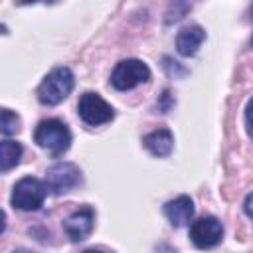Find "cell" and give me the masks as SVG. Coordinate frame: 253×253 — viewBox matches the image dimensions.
I'll use <instances>...</instances> for the list:
<instances>
[{
  "mask_svg": "<svg viewBox=\"0 0 253 253\" xmlns=\"http://www.w3.org/2000/svg\"><path fill=\"white\" fill-rule=\"evenodd\" d=\"M34 140L51 156H61L71 146V130L59 119H43L34 130Z\"/></svg>",
  "mask_w": 253,
  "mask_h": 253,
  "instance_id": "obj_1",
  "label": "cell"
},
{
  "mask_svg": "<svg viewBox=\"0 0 253 253\" xmlns=\"http://www.w3.org/2000/svg\"><path fill=\"white\" fill-rule=\"evenodd\" d=\"M75 85V77L71 73L69 67H55L51 69L43 81L38 87V99L42 105H59L61 101H65L69 97V93L73 91Z\"/></svg>",
  "mask_w": 253,
  "mask_h": 253,
  "instance_id": "obj_2",
  "label": "cell"
},
{
  "mask_svg": "<svg viewBox=\"0 0 253 253\" xmlns=\"http://www.w3.org/2000/svg\"><path fill=\"white\" fill-rule=\"evenodd\" d=\"M45 194H47V186L42 180L26 176L14 184L10 202L14 208H18L22 211H36L42 208Z\"/></svg>",
  "mask_w": 253,
  "mask_h": 253,
  "instance_id": "obj_3",
  "label": "cell"
},
{
  "mask_svg": "<svg viewBox=\"0 0 253 253\" xmlns=\"http://www.w3.org/2000/svg\"><path fill=\"white\" fill-rule=\"evenodd\" d=\"M150 79V69L140 59H123L115 65L111 73V85L119 91L134 89L140 83H146Z\"/></svg>",
  "mask_w": 253,
  "mask_h": 253,
  "instance_id": "obj_4",
  "label": "cell"
},
{
  "mask_svg": "<svg viewBox=\"0 0 253 253\" xmlns=\"http://www.w3.org/2000/svg\"><path fill=\"white\" fill-rule=\"evenodd\" d=\"M81 180H83L81 170L73 162H55L45 172V186L55 196L71 192L81 184Z\"/></svg>",
  "mask_w": 253,
  "mask_h": 253,
  "instance_id": "obj_5",
  "label": "cell"
},
{
  "mask_svg": "<svg viewBox=\"0 0 253 253\" xmlns=\"http://www.w3.org/2000/svg\"><path fill=\"white\" fill-rule=\"evenodd\" d=\"M77 113L81 117V121L89 126H99V125H105V123H111L113 117H115V111L113 107L97 93L93 91H87L79 97V103H77Z\"/></svg>",
  "mask_w": 253,
  "mask_h": 253,
  "instance_id": "obj_6",
  "label": "cell"
},
{
  "mask_svg": "<svg viewBox=\"0 0 253 253\" xmlns=\"http://www.w3.org/2000/svg\"><path fill=\"white\" fill-rule=\"evenodd\" d=\"M190 239L198 249L215 247L223 239V223L213 215L198 217L190 225Z\"/></svg>",
  "mask_w": 253,
  "mask_h": 253,
  "instance_id": "obj_7",
  "label": "cell"
},
{
  "mask_svg": "<svg viewBox=\"0 0 253 253\" xmlns=\"http://www.w3.org/2000/svg\"><path fill=\"white\" fill-rule=\"evenodd\" d=\"M93 227H95V211H93L91 206H83V208L75 210L63 221V229H65L67 237L73 243H79V241L87 239L91 235Z\"/></svg>",
  "mask_w": 253,
  "mask_h": 253,
  "instance_id": "obj_8",
  "label": "cell"
},
{
  "mask_svg": "<svg viewBox=\"0 0 253 253\" xmlns=\"http://www.w3.org/2000/svg\"><path fill=\"white\" fill-rule=\"evenodd\" d=\"M194 211H196L194 202L186 194H182V196H178V198H174V200L164 204V215L174 227H182V225L190 223L192 217H194Z\"/></svg>",
  "mask_w": 253,
  "mask_h": 253,
  "instance_id": "obj_9",
  "label": "cell"
},
{
  "mask_svg": "<svg viewBox=\"0 0 253 253\" xmlns=\"http://www.w3.org/2000/svg\"><path fill=\"white\" fill-rule=\"evenodd\" d=\"M204 40H206V30L202 26H198V24L186 26L176 36V49H178L180 55L190 57V55H194L200 49Z\"/></svg>",
  "mask_w": 253,
  "mask_h": 253,
  "instance_id": "obj_10",
  "label": "cell"
},
{
  "mask_svg": "<svg viewBox=\"0 0 253 253\" xmlns=\"http://www.w3.org/2000/svg\"><path fill=\"white\" fill-rule=\"evenodd\" d=\"M142 144L150 154H154L158 158H164L174 148V134H172L170 128H156V130L148 132L142 138Z\"/></svg>",
  "mask_w": 253,
  "mask_h": 253,
  "instance_id": "obj_11",
  "label": "cell"
},
{
  "mask_svg": "<svg viewBox=\"0 0 253 253\" xmlns=\"http://www.w3.org/2000/svg\"><path fill=\"white\" fill-rule=\"evenodd\" d=\"M22 144L16 142V140H10V138H4L0 142V170L2 172H8L12 170L14 166H18L20 158H22Z\"/></svg>",
  "mask_w": 253,
  "mask_h": 253,
  "instance_id": "obj_12",
  "label": "cell"
},
{
  "mask_svg": "<svg viewBox=\"0 0 253 253\" xmlns=\"http://www.w3.org/2000/svg\"><path fill=\"white\" fill-rule=\"evenodd\" d=\"M20 119H18V115L16 113H12L10 109H2V117H0V132L4 134V136H10V134H14L20 126Z\"/></svg>",
  "mask_w": 253,
  "mask_h": 253,
  "instance_id": "obj_13",
  "label": "cell"
},
{
  "mask_svg": "<svg viewBox=\"0 0 253 253\" xmlns=\"http://www.w3.org/2000/svg\"><path fill=\"white\" fill-rule=\"evenodd\" d=\"M245 126H247V134L253 140V97L249 99L247 107H245Z\"/></svg>",
  "mask_w": 253,
  "mask_h": 253,
  "instance_id": "obj_14",
  "label": "cell"
},
{
  "mask_svg": "<svg viewBox=\"0 0 253 253\" xmlns=\"http://www.w3.org/2000/svg\"><path fill=\"white\" fill-rule=\"evenodd\" d=\"M172 105H174V99L170 97V91H164V93L160 95V101H158V109H160V113H168Z\"/></svg>",
  "mask_w": 253,
  "mask_h": 253,
  "instance_id": "obj_15",
  "label": "cell"
},
{
  "mask_svg": "<svg viewBox=\"0 0 253 253\" xmlns=\"http://www.w3.org/2000/svg\"><path fill=\"white\" fill-rule=\"evenodd\" d=\"M243 211H245V215H247L249 219H253V192L247 194V198H245V202H243Z\"/></svg>",
  "mask_w": 253,
  "mask_h": 253,
  "instance_id": "obj_16",
  "label": "cell"
},
{
  "mask_svg": "<svg viewBox=\"0 0 253 253\" xmlns=\"http://www.w3.org/2000/svg\"><path fill=\"white\" fill-rule=\"evenodd\" d=\"M81 253H103V251H99V249H85V251H81Z\"/></svg>",
  "mask_w": 253,
  "mask_h": 253,
  "instance_id": "obj_17",
  "label": "cell"
},
{
  "mask_svg": "<svg viewBox=\"0 0 253 253\" xmlns=\"http://www.w3.org/2000/svg\"><path fill=\"white\" fill-rule=\"evenodd\" d=\"M14 253H34V251H28V249H16Z\"/></svg>",
  "mask_w": 253,
  "mask_h": 253,
  "instance_id": "obj_18",
  "label": "cell"
},
{
  "mask_svg": "<svg viewBox=\"0 0 253 253\" xmlns=\"http://www.w3.org/2000/svg\"><path fill=\"white\" fill-rule=\"evenodd\" d=\"M251 43H253V40H251Z\"/></svg>",
  "mask_w": 253,
  "mask_h": 253,
  "instance_id": "obj_19",
  "label": "cell"
}]
</instances>
